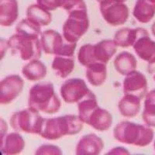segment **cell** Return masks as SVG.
<instances>
[{
  "label": "cell",
  "instance_id": "cell-34",
  "mask_svg": "<svg viewBox=\"0 0 155 155\" xmlns=\"http://www.w3.org/2000/svg\"><path fill=\"white\" fill-rule=\"evenodd\" d=\"M118 1H120V2H126V1H127V0H118Z\"/></svg>",
  "mask_w": 155,
  "mask_h": 155
},
{
  "label": "cell",
  "instance_id": "cell-24",
  "mask_svg": "<svg viewBox=\"0 0 155 155\" xmlns=\"http://www.w3.org/2000/svg\"><path fill=\"white\" fill-rule=\"evenodd\" d=\"M86 68V78L91 85L100 86L105 82L107 77L106 64L94 63Z\"/></svg>",
  "mask_w": 155,
  "mask_h": 155
},
{
  "label": "cell",
  "instance_id": "cell-7",
  "mask_svg": "<svg viewBox=\"0 0 155 155\" xmlns=\"http://www.w3.org/2000/svg\"><path fill=\"white\" fill-rule=\"evenodd\" d=\"M42 50L47 54L73 58L76 43L68 42L58 32L54 30H44L41 37Z\"/></svg>",
  "mask_w": 155,
  "mask_h": 155
},
{
  "label": "cell",
  "instance_id": "cell-17",
  "mask_svg": "<svg viewBox=\"0 0 155 155\" xmlns=\"http://www.w3.org/2000/svg\"><path fill=\"white\" fill-rule=\"evenodd\" d=\"M19 16L17 0H0V24L10 27Z\"/></svg>",
  "mask_w": 155,
  "mask_h": 155
},
{
  "label": "cell",
  "instance_id": "cell-3",
  "mask_svg": "<svg viewBox=\"0 0 155 155\" xmlns=\"http://www.w3.org/2000/svg\"><path fill=\"white\" fill-rule=\"evenodd\" d=\"M29 107L46 114H54L60 109L61 103L51 82L36 84L30 90Z\"/></svg>",
  "mask_w": 155,
  "mask_h": 155
},
{
  "label": "cell",
  "instance_id": "cell-22",
  "mask_svg": "<svg viewBox=\"0 0 155 155\" xmlns=\"http://www.w3.org/2000/svg\"><path fill=\"white\" fill-rule=\"evenodd\" d=\"M140 30V27L136 29H130L128 27L121 28L117 30L115 34L113 41L117 47H121L124 48L133 47L139 37Z\"/></svg>",
  "mask_w": 155,
  "mask_h": 155
},
{
  "label": "cell",
  "instance_id": "cell-10",
  "mask_svg": "<svg viewBox=\"0 0 155 155\" xmlns=\"http://www.w3.org/2000/svg\"><path fill=\"white\" fill-rule=\"evenodd\" d=\"M134 51L140 59L149 63L148 71H155V41L150 39L149 33L144 28L140 27V34L134 46Z\"/></svg>",
  "mask_w": 155,
  "mask_h": 155
},
{
  "label": "cell",
  "instance_id": "cell-35",
  "mask_svg": "<svg viewBox=\"0 0 155 155\" xmlns=\"http://www.w3.org/2000/svg\"><path fill=\"white\" fill-rule=\"evenodd\" d=\"M153 147H154V150H155V141H154V144H153Z\"/></svg>",
  "mask_w": 155,
  "mask_h": 155
},
{
  "label": "cell",
  "instance_id": "cell-8",
  "mask_svg": "<svg viewBox=\"0 0 155 155\" xmlns=\"http://www.w3.org/2000/svg\"><path fill=\"white\" fill-rule=\"evenodd\" d=\"M68 13L63 25V37L68 42L77 43L89 28L87 9H77Z\"/></svg>",
  "mask_w": 155,
  "mask_h": 155
},
{
  "label": "cell",
  "instance_id": "cell-30",
  "mask_svg": "<svg viewBox=\"0 0 155 155\" xmlns=\"http://www.w3.org/2000/svg\"><path fill=\"white\" fill-rule=\"evenodd\" d=\"M63 9L70 12L77 9H87L84 0H67Z\"/></svg>",
  "mask_w": 155,
  "mask_h": 155
},
{
  "label": "cell",
  "instance_id": "cell-9",
  "mask_svg": "<svg viewBox=\"0 0 155 155\" xmlns=\"http://www.w3.org/2000/svg\"><path fill=\"white\" fill-rule=\"evenodd\" d=\"M99 9L103 19L113 27L124 24L130 14L128 6L118 0H101Z\"/></svg>",
  "mask_w": 155,
  "mask_h": 155
},
{
  "label": "cell",
  "instance_id": "cell-36",
  "mask_svg": "<svg viewBox=\"0 0 155 155\" xmlns=\"http://www.w3.org/2000/svg\"><path fill=\"white\" fill-rule=\"evenodd\" d=\"M152 91H153V93H154V94H155V89H153V90H152Z\"/></svg>",
  "mask_w": 155,
  "mask_h": 155
},
{
  "label": "cell",
  "instance_id": "cell-33",
  "mask_svg": "<svg viewBox=\"0 0 155 155\" xmlns=\"http://www.w3.org/2000/svg\"><path fill=\"white\" fill-rule=\"evenodd\" d=\"M151 32H152V34L155 37V22L153 23V25H152Z\"/></svg>",
  "mask_w": 155,
  "mask_h": 155
},
{
  "label": "cell",
  "instance_id": "cell-15",
  "mask_svg": "<svg viewBox=\"0 0 155 155\" xmlns=\"http://www.w3.org/2000/svg\"><path fill=\"white\" fill-rule=\"evenodd\" d=\"M85 124L91 126L97 131H106L113 124V116L106 109L97 106L88 115Z\"/></svg>",
  "mask_w": 155,
  "mask_h": 155
},
{
  "label": "cell",
  "instance_id": "cell-25",
  "mask_svg": "<svg viewBox=\"0 0 155 155\" xmlns=\"http://www.w3.org/2000/svg\"><path fill=\"white\" fill-rule=\"evenodd\" d=\"M51 68L57 75L65 78L74 70V61L73 58L70 57L55 56L51 64Z\"/></svg>",
  "mask_w": 155,
  "mask_h": 155
},
{
  "label": "cell",
  "instance_id": "cell-27",
  "mask_svg": "<svg viewBox=\"0 0 155 155\" xmlns=\"http://www.w3.org/2000/svg\"><path fill=\"white\" fill-rule=\"evenodd\" d=\"M142 118L147 126L155 127V94L153 91L147 94Z\"/></svg>",
  "mask_w": 155,
  "mask_h": 155
},
{
  "label": "cell",
  "instance_id": "cell-5",
  "mask_svg": "<svg viewBox=\"0 0 155 155\" xmlns=\"http://www.w3.org/2000/svg\"><path fill=\"white\" fill-rule=\"evenodd\" d=\"M12 54L23 61L39 59L41 57V42L40 37H31L16 33L7 41Z\"/></svg>",
  "mask_w": 155,
  "mask_h": 155
},
{
  "label": "cell",
  "instance_id": "cell-23",
  "mask_svg": "<svg viewBox=\"0 0 155 155\" xmlns=\"http://www.w3.org/2000/svg\"><path fill=\"white\" fill-rule=\"evenodd\" d=\"M26 15L28 19L35 22L41 27L48 26L52 21V15L51 12L38 4H32L28 6Z\"/></svg>",
  "mask_w": 155,
  "mask_h": 155
},
{
  "label": "cell",
  "instance_id": "cell-16",
  "mask_svg": "<svg viewBox=\"0 0 155 155\" xmlns=\"http://www.w3.org/2000/svg\"><path fill=\"white\" fill-rule=\"evenodd\" d=\"M0 147L3 154H18L24 149L25 141L18 133H10L1 137Z\"/></svg>",
  "mask_w": 155,
  "mask_h": 155
},
{
  "label": "cell",
  "instance_id": "cell-1",
  "mask_svg": "<svg viewBox=\"0 0 155 155\" xmlns=\"http://www.w3.org/2000/svg\"><path fill=\"white\" fill-rule=\"evenodd\" d=\"M79 116L65 115L54 118L45 119L40 136L48 140H55L64 136L74 135L83 128Z\"/></svg>",
  "mask_w": 155,
  "mask_h": 155
},
{
  "label": "cell",
  "instance_id": "cell-20",
  "mask_svg": "<svg viewBox=\"0 0 155 155\" xmlns=\"http://www.w3.org/2000/svg\"><path fill=\"white\" fill-rule=\"evenodd\" d=\"M141 99L133 95H124L119 101L118 109L122 116L132 118L139 113L140 110Z\"/></svg>",
  "mask_w": 155,
  "mask_h": 155
},
{
  "label": "cell",
  "instance_id": "cell-37",
  "mask_svg": "<svg viewBox=\"0 0 155 155\" xmlns=\"http://www.w3.org/2000/svg\"><path fill=\"white\" fill-rule=\"evenodd\" d=\"M97 1H99V2H100V1H101V0H97Z\"/></svg>",
  "mask_w": 155,
  "mask_h": 155
},
{
  "label": "cell",
  "instance_id": "cell-28",
  "mask_svg": "<svg viewBox=\"0 0 155 155\" xmlns=\"http://www.w3.org/2000/svg\"><path fill=\"white\" fill-rule=\"evenodd\" d=\"M16 31L18 34L31 37H41V27L31 19L26 18L19 22L16 27Z\"/></svg>",
  "mask_w": 155,
  "mask_h": 155
},
{
  "label": "cell",
  "instance_id": "cell-14",
  "mask_svg": "<svg viewBox=\"0 0 155 155\" xmlns=\"http://www.w3.org/2000/svg\"><path fill=\"white\" fill-rule=\"evenodd\" d=\"M104 148V142L95 134L83 136L79 140L75 149L78 155H98Z\"/></svg>",
  "mask_w": 155,
  "mask_h": 155
},
{
  "label": "cell",
  "instance_id": "cell-31",
  "mask_svg": "<svg viewBox=\"0 0 155 155\" xmlns=\"http://www.w3.org/2000/svg\"><path fill=\"white\" fill-rule=\"evenodd\" d=\"M35 154H62V151L55 145L44 144L41 146L35 152Z\"/></svg>",
  "mask_w": 155,
  "mask_h": 155
},
{
  "label": "cell",
  "instance_id": "cell-32",
  "mask_svg": "<svg viewBox=\"0 0 155 155\" xmlns=\"http://www.w3.org/2000/svg\"><path fill=\"white\" fill-rule=\"evenodd\" d=\"M107 153H116V154H129L130 152L126 148L121 147H117L113 148L110 151L108 152Z\"/></svg>",
  "mask_w": 155,
  "mask_h": 155
},
{
  "label": "cell",
  "instance_id": "cell-2",
  "mask_svg": "<svg viewBox=\"0 0 155 155\" xmlns=\"http://www.w3.org/2000/svg\"><path fill=\"white\" fill-rule=\"evenodd\" d=\"M154 132L148 126L140 125L130 121L119 123L113 130V137L123 143L134 146H148L153 140Z\"/></svg>",
  "mask_w": 155,
  "mask_h": 155
},
{
  "label": "cell",
  "instance_id": "cell-11",
  "mask_svg": "<svg viewBox=\"0 0 155 155\" xmlns=\"http://www.w3.org/2000/svg\"><path fill=\"white\" fill-rule=\"evenodd\" d=\"M91 90L81 78H70L62 84L61 95L67 103H78Z\"/></svg>",
  "mask_w": 155,
  "mask_h": 155
},
{
  "label": "cell",
  "instance_id": "cell-38",
  "mask_svg": "<svg viewBox=\"0 0 155 155\" xmlns=\"http://www.w3.org/2000/svg\"><path fill=\"white\" fill-rule=\"evenodd\" d=\"M154 1H155V0H154Z\"/></svg>",
  "mask_w": 155,
  "mask_h": 155
},
{
  "label": "cell",
  "instance_id": "cell-21",
  "mask_svg": "<svg viewBox=\"0 0 155 155\" xmlns=\"http://www.w3.org/2000/svg\"><path fill=\"white\" fill-rule=\"evenodd\" d=\"M137 66V61L132 54L124 51L119 54L114 60V67L116 70L122 75L130 74L136 71Z\"/></svg>",
  "mask_w": 155,
  "mask_h": 155
},
{
  "label": "cell",
  "instance_id": "cell-13",
  "mask_svg": "<svg viewBox=\"0 0 155 155\" xmlns=\"http://www.w3.org/2000/svg\"><path fill=\"white\" fill-rule=\"evenodd\" d=\"M147 80L144 74L140 71H134L127 74L124 81V95H133L142 100L147 95Z\"/></svg>",
  "mask_w": 155,
  "mask_h": 155
},
{
  "label": "cell",
  "instance_id": "cell-18",
  "mask_svg": "<svg viewBox=\"0 0 155 155\" xmlns=\"http://www.w3.org/2000/svg\"><path fill=\"white\" fill-rule=\"evenodd\" d=\"M133 15L138 22L147 23L155 15L154 0H137Z\"/></svg>",
  "mask_w": 155,
  "mask_h": 155
},
{
  "label": "cell",
  "instance_id": "cell-12",
  "mask_svg": "<svg viewBox=\"0 0 155 155\" xmlns=\"http://www.w3.org/2000/svg\"><path fill=\"white\" fill-rule=\"evenodd\" d=\"M23 85L24 81L18 74L6 76L0 82V103H11L23 91Z\"/></svg>",
  "mask_w": 155,
  "mask_h": 155
},
{
  "label": "cell",
  "instance_id": "cell-4",
  "mask_svg": "<svg viewBox=\"0 0 155 155\" xmlns=\"http://www.w3.org/2000/svg\"><path fill=\"white\" fill-rule=\"evenodd\" d=\"M116 51L117 45L113 40H103L94 45L88 44L81 46L78 53V60L85 67L94 63L106 64Z\"/></svg>",
  "mask_w": 155,
  "mask_h": 155
},
{
  "label": "cell",
  "instance_id": "cell-26",
  "mask_svg": "<svg viewBox=\"0 0 155 155\" xmlns=\"http://www.w3.org/2000/svg\"><path fill=\"white\" fill-rule=\"evenodd\" d=\"M97 106H99V105L96 96L92 91H90L81 100L78 102V116L84 124L90 113L93 111Z\"/></svg>",
  "mask_w": 155,
  "mask_h": 155
},
{
  "label": "cell",
  "instance_id": "cell-6",
  "mask_svg": "<svg viewBox=\"0 0 155 155\" xmlns=\"http://www.w3.org/2000/svg\"><path fill=\"white\" fill-rule=\"evenodd\" d=\"M44 120L38 111L29 107L13 113L10 119V126L16 131L40 135Z\"/></svg>",
  "mask_w": 155,
  "mask_h": 155
},
{
  "label": "cell",
  "instance_id": "cell-29",
  "mask_svg": "<svg viewBox=\"0 0 155 155\" xmlns=\"http://www.w3.org/2000/svg\"><path fill=\"white\" fill-rule=\"evenodd\" d=\"M66 1L67 0H37L38 5L48 11L56 10L58 8L63 9Z\"/></svg>",
  "mask_w": 155,
  "mask_h": 155
},
{
  "label": "cell",
  "instance_id": "cell-19",
  "mask_svg": "<svg viewBox=\"0 0 155 155\" xmlns=\"http://www.w3.org/2000/svg\"><path fill=\"white\" fill-rule=\"evenodd\" d=\"M47 67L38 59L30 61L22 68V74L26 79L30 81H40L46 77Z\"/></svg>",
  "mask_w": 155,
  "mask_h": 155
}]
</instances>
